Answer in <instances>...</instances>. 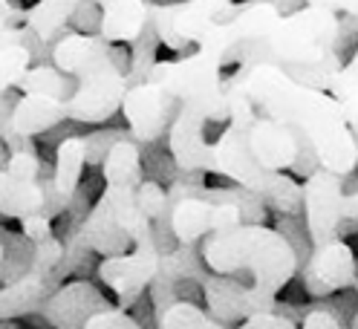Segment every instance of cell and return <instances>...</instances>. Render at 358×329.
Listing matches in <instances>:
<instances>
[{
	"label": "cell",
	"instance_id": "obj_11",
	"mask_svg": "<svg viewBox=\"0 0 358 329\" xmlns=\"http://www.w3.org/2000/svg\"><path fill=\"white\" fill-rule=\"evenodd\" d=\"M303 188V208H306V234L312 249L332 243L344 234V217H341V203H344V185L341 173H332L327 168H318L309 173Z\"/></svg>",
	"mask_w": 358,
	"mask_h": 329
},
{
	"label": "cell",
	"instance_id": "obj_8",
	"mask_svg": "<svg viewBox=\"0 0 358 329\" xmlns=\"http://www.w3.org/2000/svg\"><path fill=\"white\" fill-rule=\"evenodd\" d=\"M6 257V249L0 243V260ZM64 260V243L58 237H43L35 243V254L29 269L12 283L0 286V321H12L20 315L38 312L41 303L50 298V292L58 286V269Z\"/></svg>",
	"mask_w": 358,
	"mask_h": 329
},
{
	"label": "cell",
	"instance_id": "obj_18",
	"mask_svg": "<svg viewBox=\"0 0 358 329\" xmlns=\"http://www.w3.org/2000/svg\"><path fill=\"white\" fill-rule=\"evenodd\" d=\"M64 122L61 116V101L50 96H35V93H20V98L9 110V124L20 136H41L50 127H58Z\"/></svg>",
	"mask_w": 358,
	"mask_h": 329
},
{
	"label": "cell",
	"instance_id": "obj_2",
	"mask_svg": "<svg viewBox=\"0 0 358 329\" xmlns=\"http://www.w3.org/2000/svg\"><path fill=\"white\" fill-rule=\"evenodd\" d=\"M255 101L263 116L292 127L309 145L315 162L332 173H352L358 168V136L347 124L341 104L329 90L309 87L289 75L275 61L237 64L229 78Z\"/></svg>",
	"mask_w": 358,
	"mask_h": 329
},
{
	"label": "cell",
	"instance_id": "obj_10",
	"mask_svg": "<svg viewBox=\"0 0 358 329\" xmlns=\"http://www.w3.org/2000/svg\"><path fill=\"white\" fill-rule=\"evenodd\" d=\"M234 0H182V3H150V27L159 43L168 50L182 52L206 32L220 12Z\"/></svg>",
	"mask_w": 358,
	"mask_h": 329
},
{
	"label": "cell",
	"instance_id": "obj_7",
	"mask_svg": "<svg viewBox=\"0 0 358 329\" xmlns=\"http://www.w3.org/2000/svg\"><path fill=\"white\" fill-rule=\"evenodd\" d=\"M208 122H229L226 84L222 90L185 98L176 104V113L168 127V153L182 173H214V145L206 139Z\"/></svg>",
	"mask_w": 358,
	"mask_h": 329
},
{
	"label": "cell",
	"instance_id": "obj_12",
	"mask_svg": "<svg viewBox=\"0 0 358 329\" xmlns=\"http://www.w3.org/2000/svg\"><path fill=\"white\" fill-rule=\"evenodd\" d=\"M176 104L179 101L165 90V87L150 81V78L127 84L124 98H122V113H124L130 136L139 145L162 139L168 133V127H171Z\"/></svg>",
	"mask_w": 358,
	"mask_h": 329
},
{
	"label": "cell",
	"instance_id": "obj_33",
	"mask_svg": "<svg viewBox=\"0 0 358 329\" xmlns=\"http://www.w3.org/2000/svg\"><path fill=\"white\" fill-rule=\"evenodd\" d=\"M301 326H306V329H338L341 321H338V315H335L332 309H312L303 318Z\"/></svg>",
	"mask_w": 358,
	"mask_h": 329
},
{
	"label": "cell",
	"instance_id": "obj_30",
	"mask_svg": "<svg viewBox=\"0 0 358 329\" xmlns=\"http://www.w3.org/2000/svg\"><path fill=\"white\" fill-rule=\"evenodd\" d=\"M355 84H358V50H355V55H352L347 64H341V67L332 73L327 90H329L332 96H338V93L350 90V87H355Z\"/></svg>",
	"mask_w": 358,
	"mask_h": 329
},
{
	"label": "cell",
	"instance_id": "obj_26",
	"mask_svg": "<svg viewBox=\"0 0 358 329\" xmlns=\"http://www.w3.org/2000/svg\"><path fill=\"white\" fill-rule=\"evenodd\" d=\"M3 168L12 173V177H20V180H41V170H43L41 156H38V150H35V147L12 150Z\"/></svg>",
	"mask_w": 358,
	"mask_h": 329
},
{
	"label": "cell",
	"instance_id": "obj_31",
	"mask_svg": "<svg viewBox=\"0 0 358 329\" xmlns=\"http://www.w3.org/2000/svg\"><path fill=\"white\" fill-rule=\"evenodd\" d=\"M20 234L29 237L32 243H38V240H43V237H50V234H52V219H50V217H43L41 211H38V214L20 217Z\"/></svg>",
	"mask_w": 358,
	"mask_h": 329
},
{
	"label": "cell",
	"instance_id": "obj_34",
	"mask_svg": "<svg viewBox=\"0 0 358 329\" xmlns=\"http://www.w3.org/2000/svg\"><path fill=\"white\" fill-rule=\"evenodd\" d=\"M27 17V9H20L15 0H0V24L6 27H20Z\"/></svg>",
	"mask_w": 358,
	"mask_h": 329
},
{
	"label": "cell",
	"instance_id": "obj_17",
	"mask_svg": "<svg viewBox=\"0 0 358 329\" xmlns=\"http://www.w3.org/2000/svg\"><path fill=\"white\" fill-rule=\"evenodd\" d=\"M101 9L99 35L110 43H133L150 27L148 0H96Z\"/></svg>",
	"mask_w": 358,
	"mask_h": 329
},
{
	"label": "cell",
	"instance_id": "obj_9",
	"mask_svg": "<svg viewBox=\"0 0 358 329\" xmlns=\"http://www.w3.org/2000/svg\"><path fill=\"white\" fill-rule=\"evenodd\" d=\"M237 223H243V214L229 200H208L185 182L173 185V191L168 193V226L176 243L196 246L208 231L229 228Z\"/></svg>",
	"mask_w": 358,
	"mask_h": 329
},
{
	"label": "cell",
	"instance_id": "obj_35",
	"mask_svg": "<svg viewBox=\"0 0 358 329\" xmlns=\"http://www.w3.org/2000/svg\"><path fill=\"white\" fill-rule=\"evenodd\" d=\"M303 3L324 6V9H332V12H347V15L358 17V0H303Z\"/></svg>",
	"mask_w": 358,
	"mask_h": 329
},
{
	"label": "cell",
	"instance_id": "obj_36",
	"mask_svg": "<svg viewBox=\"0 0 358 329\" xmlns=\"http://www.w3.org/2000/svg\"><path fill=\"white\" fill-rule=\"evenodd\" d=\"M341 217H344V226L347 223H358V191L344 196V203H341ZM341 226V228H344Z\"/></svg>",
	"mask_w": 358,
	"mask_h": 329
},
{
	"label": "cell",
	"instance_id": "obj_37",
	"mask_svg": "<svg viewBox=\"0 0 358 329\" xmlns=\"http://www.w3.org/2000/svg\"><path fill=\"white\" fill-rule=\"evenodd\" d=\"M6 159H9V150H6V145H3V147H0V168L6 165Z\"/></svg>",
	"mask_w": 358,
	"mask_h": 329
},
{
	"label": "cell",
	"instance_id": "obj_27",
	"mask_svg": "<svg viewBox=\"0 0 358 329\" xmlns=\"http://www.w3.org/2000/svg\"><path fill=\"white\" fill-rule=\"evenodd\" d=\"M87 329H139L142 323L136 321V318H133L127 309H124V306H107V309H99L96 315H90L87 318V323H84Z\"/></svg>",
	"mask_w": 358,
	"mask_h": 329
},
{
	"label": "cell",
	"instance_id": "obj_19",
	"mask_svg": "<svg viewBox=\"0 0 358 329\" xmlns=\"http://www.w3.org/2000/svg\"><path fill=\"white\" fill-rule=\"evenodd\" d=\"M43 205H47V196H43L41 180H20L0 168V217L20 219L43 211Z\"/></svg>",
	"mask_w": 358,
	"mask_h": 329
},
{
	"label": "cell",
	"instance_id": "obj_32",
	"mask_svg": "<svg viewBox=\"0 0 358 329\" xmlns=\"http://www.w3.org/2000/svg\"><path fill=\"white\" fill-rule=\"evenodd\" d=\"M335 98H338V104H341V113H344L347 124L352 127V133L358 136V84L350 87V90H344V93H338Z\"/></svg>",
	"mask_w": 358,
	"mask_h": 329
},
{
	"label": "cell",
	"instance_id": "obj_20",
	"mask_svg": "<svg viewBox=\"0 0 358 329\" xmlns=\"http://www.w3.org/2000/svg\"><path fill=\"white\" fill-rule=\"evenodd\" d=\"M78 3H81V0H38L35 6L27 9L24 24L43 43H50V47H52V41L66 29V24H70V17H73Z\"/></svg>",
	"mask_w": 358,
	"mask_h": 329
},
{
	"label": "cell",
	"instance_id": "obj_23",
	"mask_svg": "<svg viewBox=\"0 0 358 329\" xmlns=\"http://www.w3.org/2000/svg\"><path fill=\"white\" fill-rule=\"evenodd\" d=\"M32 67V52L24 43H9L0 50V104L3 96L15 87V81Z\"/></svg>",
	"mask_w": 358,
	"mask_h": 329
},
{
	"label": "cell",
	"instance_id": "obj_39",
	"mask_svg": "<svg viewBox=\"0 0 358 329\" xmlns=\"http://www.w3.org/2000/svg\"><path fill=\"white\" fill-rule=\"evenodd\" d=\"M355 280H358V277H355Z\"/></svg>",
	"mask_w": 358,
	"mask_h": 329
},
{
	"label": "cell",
	"instance_id": "obj_15",
	"mask_svg": "<svg viewBox=\"0 0 358 329\" xmlns=\"http://www.w3.org/2000/svg\"><path fill=\"white\" fill-rule=\"evenodd\" d=\"M306 142L292 127L280 124L272 116H255L249 127V150L252 156L268 170H292L301 168V153Z\"/></svg>",
	"mask_w": 358,
	"mask_h": 329
},
{
	"label": "cell",
	"instance_id": "obj_6",
	"mask_svg": "<svg viewBox=\"0 0 358 329\" xmlns=\"http://www.w3.org/2000/svg\"><path fill=\"white\" fill-rule=\"evenodd\" d=\"M341 24L338 12L324 9V6H301L278 17V24L268 29L260 41H243L229 52L237 64H252V61H275L283 70L298 67V64L321 61L324 55L335 52V41H338Z\"/></svg>",
	"mask_w": 358,
	"mask_h": 329
},
{
	"label": "cell",
	"instance_id": "obj_24",
	"mask_svg": "<svg viewBox=\"0 0 358 329\" xmlns=\"http://www.w3.org/2000/svg\"><path fill=\"white\" fill-rule=\"evenodd\" d=\"M136 203H139V208L148 219L168 217V191L159 182H150V180L142 177V182L136 185Z\"/></svg>",
	"mask_w": 358,
	"mask_h": 329
},
{
	"label": "cell",
	"instance_id": "obj_21",
	"mask_svg": "<svg viewBox=\"0 0 358 329\" xmlns=\"http://www.w3.org/2000/svg\"><path fill=\"white\" fill-rule=\"evenodd\" d=\"M15 90L35 93V96H50V98L64 101L76 90V75L58 70L55 64H32V67L15 81Z\"/></svg>",
	"mask_w": 358,
	"mask_h": 329
},
{
	"label": "cell",
	"instance_id": "obj_3",
	"mask_svg": "<svg viewBox=\"0 0 358 329\" xmlns=\"http://www.w3.org/2000/svg\"><path fill=\"white\" fill-rule=\"evenodd\" d=\"M104 196L113 208L119 226L130 237V251L119 257H101L99 280L107 289H113L119 306L130 309L150 286V280L159 272V240L153 234V219H148L136 203V185L142 182V150L136 139H119L107 150L101 162Z\"/></svg>",
	"mask_w": 358,
	"mask_h": 329
},
{
	"label": "cell",
	"instance_id": "obj_4",
	"mask_svg": "<svg viewBox=\"0 0 358 329\" xmlns=\"http://www.w3.org/2000/svg\"><path fill=\"white\" fill-rule=\"evenodd\" d=\"M122 43H110L101 35L66 32L55 38L50 61L58 70L76 75V90L61 101L64 122L101 124L122 110L127 90V61Z\"/></svg>",
	"mask_w": 358,
	"mask_h": 329
},
{
	"label": "cell",
	"instance_id": "obj_22",
	"mask_svg": "<svg viewBox=\"0 0 358 329\" xmlns=\"http://www.w3.org/2000/svg\"><path fill=\"white\" fill-rule=\"evenodd\" d=\"M159 326L171 329H214L222 326L211 312L199 309L191 300H171L159 309Z\"/></svg>",
	"mask_w": 358,
	"mask_h": 329
},
{
	"label": "cell",
	"instance_id": "obj_38",
	"mask_svg": "<svg viewBox=\"0 0 358 329\" xmlns=\"http://www.w3.org/2000/svg\"><path fill=\"white\" fill-rule=\"evenodd\" d=\"M275 3H280V0H275Z\"/></svg>",
	"mask_w": 358,
	"mask_h": 329
},
{
	"label": "cell",
	"instance_id": "obj_29",
	"mask_svg": "<svg viewBox=\"0 0 358 329\" xmlns=\"http://www.w3.org/2000/svg\"><path fill=\"white\" fill-rule=\"evenodd\" d=\"M243 326L249 329H295L298 323L283 315V312H275V309H260V312H252L243 318Z\"/></svg>",
	"mask_w": 358,
	"mask_h": 329
},
{
	"label": "cell",
	"instance_id": "obj_5",
	"mask_svg": "<svg viewBox=\"0 0 358 329\" xmlns=\"http://www.w3.org/2000/svg\"><path fill=\"white\" fill-rule=\"evenodd\" d=\"M222 84H226V101H229V127L214 142V162H217L214 173L234 180L237 188L252 191L268 208L280 214H295L303 205V188L292 177H286L283 170H268L252 156L249 127L257 116V107L234 81L226 78Z\"/></svg>",
	"mask_w": 358,
	"mask_h": 329
},
{
	"label": "cell",
	"instance_id": "obj_25",
	"mask_svg": "<svg viewBox=\"0 0 358 329\" xmlns=\"http://www.w3.org/2000/svg\"><path fill=\"white\" fill-rule=\"evenodd\" d=\"M127 136H130V130H96V133L84 136V142H87V165L99 168L104 162V156H107V150L113 147L119 139H127Z\"/></svg>",
	"mask_w": 358,
	"mask_h": 329
},
{
	"label": "cell",
	"instance_id": "obj_14",
	"mask_svg": "<svg viewBox=\"0 0 358 329\" xmlns=\"http://www.w3.org/2000/svg\"><path fill=\"white\" fill-rule=\"evenodd\" d=\"M84 168H87V142H84V136H66L55 150L52 177L41 180L43 196H47V205H43V211H41L43 217L55 219L73 205L78 185H81Z\"/></svg>",
	"mask_w": 358,
	"mask_h": 329
},
{
	"label": "cell",
	"instance_id": "obj_16",
	"mask_svg": "<svg viewBox=\"0 0 358 329\" xmlns=\"http://www.w3.org/2000/svg\"><path fill=\"white\" fill-rule=\"evenodd\" d=\"M104 295L93 286L90 280H70L55 286V292H50V298L41 303L43 318L52 326H84L90 315H96L99 309H107Z\"/></svg>",
	"mask_w": 358,
	"mask_h": 329
},
{
	"label": "cell",
	"instance_id": "obj_28",
	"mask_svg": "<svg viewBox=\"0 0 358 329\" xmlns=\"http://www.w3.org/2000/svg\"><path fill=\"white\" fill-rule=\"evenodd\" d=\"M70 24L76 32H84V35H99V24H101V9L96 0H81L76 6Z\"/></svg>",
	"mask_w": 358,
	"mask_h": 329
},
{
	"label": "cell",
	"instance_id": "obj_1",
	"mask_svg": "<svg viewBox=\"0 0 358 329\" xmlns=\"http://www.w3.org/2000/svg\"><path fill=\"white\" fill-rule=\"evenodd\" d=\"M208 312L229 326L260 309H275L280 289L298 272V251L286 234L263 223H237L203 237L199 246Z\"/></svg>",
	"mask_w": 358,
	"mask_h": 329
},
{
	"label": "cell",
	"instance_id": "obj_13",
	"mask_svg": "<svg viewBox=\"0 0 358 329\" xmlns=\"http://www.w3.org/2000/svg\"><path fill=\"white\" fill-rule=\"evenodd\" d=\"M355 277H358L355 251L350 243H344V237H338L332 243L312 249L303 269V289L309 298H329L338 289L352 286Z\"/></svg>",
	"mask_w": 358,
	"mask_h": 329
}]
</instances>
